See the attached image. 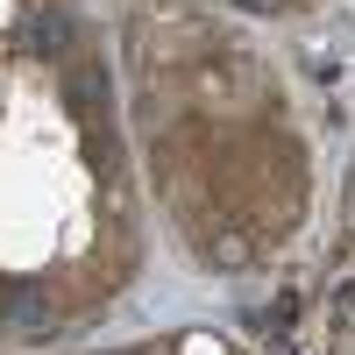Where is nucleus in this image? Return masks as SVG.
I'll return each mask as SVG.
<instances>
[{
    "label": "nucleus",
    "mask_w": 355,
    "mask_h": 355,
    "mask_svg": "<svg viewBox=\"0 0 355 355\" xmlns=\"http://www.w3.org/2000/svg\"><path fill=\"white\" fill-rule=\"evenodd\" d=\"M15 50H28V57H64L71 50V15L64 8H36V15L15 28Z\"/></svg>",
    "instance_id": "1"
},
{
    "label": "nucleus",
    "mask_w": 355,
    "mask_h": 355,
    "mask_svg": "<svg viewBox=\"0 0 355 355\" xmlns=\"http://www.w3.org/2000/svg\"><path fill=\"white\" fill-rule=\"evenodd\" d=\"M0 320H8V327H50V306L28 284H0Z\"/></svg>",
    "instance_id": "2"
},
{
    "label": "nucleus",
    "mask_w": 355,
    "mask_h": 355,
    "mask_svg": "<svg viewBox=\"0 0 355 355\" xmlns=\"http://www.w3.org/2000/svg\"><path fill=\"white\" fill-rule=\"evenodd\" d=\"M71 93H78V107H93V114H100V107H107V71H100V64H85V71L71 78Z\"/></svg>",
    "instance_id": "3"
},
{
    "label": "nucleus",
    "mask_w": 355,
    "mask_h": 355,
    "mask_svg": "<svg viewBox=\"0 0 355 355\" xmlns=\"http://www.w3.org/2000/svg\"><path fill=\"white\" fill-rule=\"evenodd\" d=\"M214 263H220V270H234V263H249V242H214Z\"/></svg>",
    "instance_id": "4"
},
{
    "label": "nucleus",
    "mask_w": 355,
    "mask_h": 355,
    "mask_svg": "<svg viewBox=\"0 0 355 355\" xmlns=\"http://www.w3.org/2000/svg\"><path fill=\"white\" fill-rule=\"evenodd\" d=\"M334 306H341V313H355V277H341V284H334Z\"/></svg>",
    "instance_id": "5"
},
{
    "label": "nucleus",
    "mask_w": 355,
    "mask_h": 355,
    "mask_svg": "<svg viewBox=\"0 0 355 355\" xmlns=\"http://www.w3.org/2000/svg\"><path fill=\"white\" fill-rule=\"evenodd\" d=\"M234 8H249V15H277L284 0H234Z\"/></svg>",
    "instance_id": "6"
}]
</instances>
